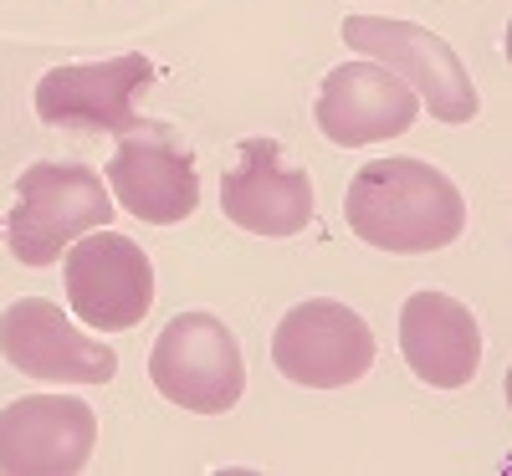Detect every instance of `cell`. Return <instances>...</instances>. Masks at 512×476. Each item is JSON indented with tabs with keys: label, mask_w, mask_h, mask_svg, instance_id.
I'll use <instances>...</instances> for the list:
<instances>
[{
	"label": "cell",
	"mask_w": 512,
	"mask_h": 476,
	"mask_svg": "<svg viewBox=\"0 0 512 476\" xmlns=\"http://www.w3.org/2000/svg\"><path fill=\"white\" fill-rule=\"evenodd\" d=\"M344 221L379 251H441L466 226L461 190L425 159H374L349 180Z\"/></svg>",
	"instance_id": "6da1fadb"
},
{
	"label": "cell",
	"mask_w": 512,
	"mask_h": 476,
	"mask_svg": "<svg viewBox=\"0 0 512 476\" xmlns=\"http://www.w3.org/2000/svg\"><path fill=\"white\" fill-rule=\"evenodd\" d=\"M113 221V195L108 185L82 164H31L16 180V205L6 246L26 267H52L62 251Z\"/></svg>",
	"instance_id": "7a4b0ae2"
},
{
	"label": "cell",
	"mask_w": 512,
	"mask_h": 476,
	"mask_svg": "<svg viewBox=\"0 0 512 476\" xmlns=\"http://www.w3.org/2000/svg\"><path fill=\"white\" fill-rule=\"evenodd\" d=\"M149 379L169 405L195 410V415H221L246 389V359H241L236 333L221 318L180 313L154 338Z\"/></svg>",
	"instance_id": "3957f363"
},
{
	"label": "cell",
	"mask_w": 512,
	"mask_h": 476,
	"mask_svg": "<svg viewBox=\"0 0 512 476\" xmlns=\"http://www.w3.org/2000/svg\"><path fill=\"white\" fill-rule=\"evenodd\" d=\"M344 41L359 57L400 72L410 82V93L425 98V108H431L441 123L477 118L472 77H466L461 57L446 47L436 31H425L415 21H390V16H349L344 21Z\"/></svg>",
	"instance_id": "277c9868"
},
{
	"label": "cell",
	"mask_w": 512,
	"mask_h": 476,
	"mask_svg": "<svg viewBox=\"0 0 512 476\" xmlns=\"http://www.w3.org/2000/svg\"><path fill=\"white\" fill-rule=\"evenodd\" d=\"M62 256H67L72 313L88 328L123 333V328H139L149 318V308H154V262L144 256L139 241L98 226L88 236H77Z\"/></svg>",
	"instance_id": "5b68a950"
},
{
	"label": "cell",
	"mask_w": 512,
	"mask_h": 476,
	"mask_svg": "<svg viewBox=\"0 0 512 476\" xmlns=\"http://www.w3.org/2000/svg\"><path fill=\"white\" fill-rule=\"evenodd\" d=\"M272 364H277L282 379L303 384V389L359 384L374 364V333L354 308H344V302L313 297V302H297V308L277 323Z\"/></svg>",
	"instance_id": "8992f818"
},
{
	"label": "cell",
	"mask_w": 512,
	"mask_h": 476,
	"mask_svg": "<svg viewBox=\"0 0 512 476\" xmlns=\"http://www.w3.org/2000/svg\"><path fill=\"white\" fill-rule=\"evenodd\" d=\"M154 82V62L128 52L113 62H82V67H52L36 82V113L57 128H93V134H139L149 128L134 113V98Z\"/></svg>",
	"instance_id": "52a82bcc"
},
{
	"label": "cell",
	"mask_w": 512,
	"mask_h": 476,
	"mask_svg": "<svg viewBox=\"0 0 512 476\" xmlns=\"http://www.w3.org/2000/svg\"><path fill=\"white\" fill-rule=\"evenodd\" d=\"M0 354L16 374L47 384H113L118 374V354L108 343L77 333L47 297H21L0 313Z\"/></svg>",
	"instance_id": "ba28073f"
},
{
	"label": "cell",
	"mask_w": 512,
	"mask_h": 476,
	"mask_svg": "<svg viewBox=\"0 0 512 476\" xmlns=\"http://www.w3.org/2000/svg\"><path fill=\"white\" fill-rule=\"evenodd\" d=\"M221 210L241 231L297 236L313 221V180L303 164L287 159L277 139H246L236 164L221 175Z\"/></svg>",
	"instance_id": "9c48e42d"
},
{
	"label": "cell",
	"mask_w": 512,
	"mask_h": 476,
	"mask_svg": "<svg viewBox=\"0 0 512 476\" xmlns=\"http://www.w3.org/2000/svg\"><path fill=\"white\" fill-rule=\"evenodd\" d=\"M98 415L72 395H31L0 410V471L6 476H72L88 466Z\"/></svg>",
	"instance_id": "30bf717a"
},
{
	"label": "cell",
	"mask_w": 512,
	"mask_h": 476,
	"mask_svg": "<svg viewBox=\"0 0 512 476\" xmlns=\"http://www.w3.org/2000/svg\"><path fill=\"white\" fill-rule=\"evenodd\" d=\"M415 113H420V98L410 93V82L369 57L333 67L318 93V128L344 149L400 139L415 123Z\"/></svg>",
	"instance_id": "8fae6325"
},
{
	"label": "cell",
	"mask_w": 512,
	"mask_h": 476,
	"mask_svg": "<svg viewBox=\"0 0 512 476\" xmlns=\"http://www.w3.org/2000/svg\"><path fill=\"white\" fill-rule=\"evenodd\" d=\"M113 200L144 226H175L200 205V180L195 159L159 128H139L128 134L108 164Z\"/></svg>",
	"instance_id": "7c38bea8"
},
{
	"label": "cell",
	"mask_w": 512,
	"mask_h": 476,
	"mask_svg": "<svg viewBox=\"0 0 512 476\" xmlns=\"http://www.w3.org/2000/svg\"><path fill=\"white\" fill-rule=\"evenodd\" d=\"M400 354L415 379L436 389H461L482 369V328L466 302L446 292H410L400 308Z\"/></svg>",
	"instance_id": "4fadbf2b"
}]
</instances>
